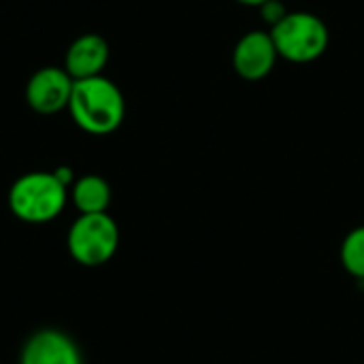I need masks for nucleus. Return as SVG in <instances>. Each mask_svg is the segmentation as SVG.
I'll return each instance as SVG.
<instances>
[{
  "label": "nucleus",
  "instance_id": "1a4fd4ad",
  "mask_svg": "<svg viewBox=\"0 0 364 364\" xmlns=\"http://www.w3.org/2000/svg\"><path fill=\"white\" fill-rule=\"evenodd\" d=\"M68 196L79 213H107L111 205V186L100 175H83L75 179Z\"/></svg>",
  "mask_w": 364,
  "mask_h": 364
},
{
  "label": "nucleus",
  "instance_id": "f03ea898",
  "mask_svg": "<svg viewBox=\"0 0 364 364\" xmlns=\"http://www.w3.org/2000/svg\"><path fill=\"white\" fill-rule=\"evenodd\" d=\"M70 200L68 188L53 171H32L17 177L6 194L9 211L23 224H49L62 215Z\"/></svg>",
  "mask_w": 364,
  "mask_h": 364
},
{
  "label": "nucleus",
  "instance_id": "7ed1b4c3",
  "mask_svg": "<svg viewBox=\"0 0 364 364\" xmlns=\"http://www.w3.org/2000/svg\"><path fill=\"white\" fill-rule=\"evenodd\" d=\"M269 32L277 55L292 64H311L320 60L331 45L326 21L311 11H288V15Z\"/></svg>",
  "mask_w": 364,
  "mask_h": 364
},
{
  "label": "nucleus",
  "instance_id": "20e7f679",
  "mask_svg": "<svg viewBox=\"0 0 364 364\" xmlns=\"http://www.w3.org/2000/svg\"><path fill=\"white\" fill-rule=\"evenodd\" d=\"M66 250L81 267H102L119 250V226L109 213H79L68 228Z\"/></svg>",
  "mask_w": 364,
  "mask_h": 364
},
{
  "label": "nucleus",
  "instance_id": "0eeeda50",
  "mask_svg": "<svg viewBox=\"0 0 364 364\" xmlns=\"http://www.w3.org/2000/svg\"><path fill=\"white\" fill-rule=\"evenodd\" d=\"M19 364H83V356L68 333L60 328H41L26 339Z\"/></svg>",
  "mask_w": 364,
  "mask_h": 364
},
{
  "label": "nucleus",
  "instance_id": "ddd939ff",
  "mask_svg": "<svg viewBox=\"0 0 364 364\" xmlns=\"http://www.w3.org/2000/svg\"><path fill=\"white\" fill-rule=\"evenodd\" d=\"M235 2H239V4H243V6H252V9H260L264 2H269V0H235Z\"/></svg>",
  "mask_w": 364,
  "mask_h": 364
},
{
  "label": "nucleus",
  "instance_id": "39448f33",
  "mask_svg": "<svg viewBox=\"0 0 364 364\" xmlns=\"http://www.w3.org/2000/svg\"><path fill=\"white\" fill-rule=\"evenodd\" d=\"M73 83L64 66H43L26 83V102L41 115H55L68 109Z\"/></svg>",
  "mask_w": 364,
  "mask_h": 364
},
{
  "label": "nucleus",
  "instance_id": "9b49d317",
  "mask_svg": "<svg viewBox=\"0 0 364 364\" xmlns=\"http://www.w3.org/2000/svg\"><path fill=\"white\" fill-rule=\"evenodd\" d=\"M258 11H260L262 21L269 26V30H271L273 26H277V23L288 15V9H286V4H284L282 0H269V2H264Z\"/></svg>",
  "mask_w": 364,
  "mask_h": 364
},
{
  "label": "nucleus",
  "instance_id": "f257e3e1",
  "mask_svg": "<svg viewBox=\"0 0 364 364\" xmlns=\"http://www.w3.org/2000/svg\"><path fill=\"white\" fill-rule=\"evenodd\" d=\"M68 113L83 132L92 136H107L124 124L126 100L117 83L98 75L73 83Z\"/></svg>",
  "mask_w": 364,
  "mask_h": 364
},
{
  "label": "nucleus",
  "instance_id": "f8f14e48",
  "mask_svg": "<svg viewBox=\"0 0 364 364\" xmlns=\"http://www.w3.org/2000/svg\"><path fill=\"white\" fill-rule=\"evenodd\" d=\"M53 175H55V177H58V181H60V183H64L68 190H70V186L75 183V179H77L70 166H58V168L53 171Z\"/></svg>",
  "mask_w": 364,
  "mask_h": 364
},
{
  "label": "nucleus",
  "instance_id": "423d86ee",
  "mask_svg": "<svg viewBox=\"0 0 364 364\" xmlns=\"http://www.w3.org/2000/svg\"><path fill=\"white\" fill-rule=\"evenodd\" d=\"M279 55L269 30L245 32L232 49V68L245 81H262L277 64Z\"/></svg>",
  "mask_w": 364,
  "mask_h": 364
},
{
  "label": "nucleus",
  "instance_id": "9d476101",
  "mask_svg": "<svg viewBox=\"0 0 364 364\" xmlns=\"http://www.w3.org/2000/svg\"><path fill=\"white\" fill-rule=\"evenodd\" d=\"M339 262L348 275L354 279H364V224L352 228L339 247Z\"/></svg>",
  "mask_w": 364,
  "mask_h": 364
},
{
  "label": "nucleus",
  "instance_id": "6e6552de",
  "mask_svg": "<svg viewBox=\"0 0 364 364\" xmlns=\"http://www.w3.org/2000/svg\"><path fill=\"white\" fill-rule=\"evenodd\" d=\"M109 62V45L100 34L87 32L77 36L64 55V70L73 77V81L90 79L102 75Z\"/></svg>",
  "mask_w": 364,
  "mask_h": 364
}]
</instances>
